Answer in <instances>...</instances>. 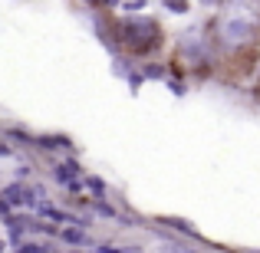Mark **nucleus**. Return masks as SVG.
<instances>
[{
  "mask_svg": "<svg viewBox=\"0 0 260 253\" xmlns=\"http://www.w3.org/2000/svg\"><path fill=\"white\" fill-rule=\"evenodd\" d=\"M4 135L10 141H20V145H33V138H37L33 132H23V128H4Z\"/></svg>",
  "mask_w": 260,
  "mask_h": 253,
  "instance_id": "nucleus-9",
  "label": "nucleus"
},
{
  "mask_svg": "<svg viewBox=\"0 0 260 253\" xmlns=\"http://www.w3.org/2000/svg\"><path fill=\"white\" fill-rule=\"evenodd\" d=\"M158 224H161V227H172V230H181L184 237H191V240H198V230L191 227L188 221H181V217H161Z\"/></svg>",
  "mask_w": 260,
  "mask_h": 253,
  "instance_id": "nucleus-7",
  "label": "nucleus"
},
{
  "mask_svg": "<svg viewBox=\"0 0 260 253\" xmlns=\"http://www.w3.org/2000/svg\"><path fill=\"white\" fill-rule=\"evenodd\" d=\"M165 33L155 17H125L115 20V53H125L132 59H148L161 50Z\"/></svg>",
  "mask_w": 260,
  "mask_h": 253,
  "instance_id": "nucleus-1",
  "label": "nucleus"
},
{
  "mask_svg": "<svg viewBox=\"0 0 260 253\" xmlns=\"http://www.w3.org/2000/svg\"><path fill=\"white\" fill-rule=\"evenodd\" d=\"M142 79H145V76H142V73H139V69H132V76H128V86H132V92H139V86H142Z\"/></svg>",
  "mask_w": 260,
  "mask_h": 253,
  "instance_id": "nucleus-12",
  "label": "nucleus"
},
{
  "mask_svg": "<svg viewBox=\"0 0 260 253\" xmlns=\"http://www.w3.org/2000/svg\"><path fill=\"white\" fill-rule=\"evenodd\" d=\"M17 253H50V247L46 243H20Z\"/></svg>",
  "mask_w": 260,
  "mask_h": 253,
  "instance_id": "nucleus-11",
  "label": "nucleus"
},
{
  "mask_svg": "<svg viewBox=\"0 0 260 253\" xmlns=\"http://www.w3.org/2000/svg\"><path fill=\"white\" fill-rule=\"evenodd\" d=\"M165 7H168V10H172V13H188V10H191L188 4H165Z\"/></svg>",
  "mask_w": 260,
  "mask_h": 253,
  "instance_id": "nucleus-13",
  "label": "nucleus"
},
{
  "mask_svg": "<svg viewBox=\"0 0 260 253\" xmlns=\"http://www.w3.org/2000/svg\"><path fill=\"white\" fill-rule=\"evenodd\" d=\"M56 240L63 243V247H86L89 234H86V227H79V224H66L63 230H56Z\"/></svg>",
  "mask_w": 260,
  "mask_h": 253,
  "instance_id": "nucleus-5",
  "label": "nucleus"
},
{
  "mask_svg": "<svg viewBox=\"0 0 260 253\" xmlns=\"http://www.w3.org/2000/svg\"><path fill=\"white\" fill-rule=\"evenodd\" d=\"M33 145L43 148V155H56V152H63L66 158H73V152H76V145H73L70 135H37V138H33Z\"/></svg>",
  "mask_w": 260,
  "mask_h": 253,
  "instance_id": "nucleus-4",
  "label": "nucleus"
},
{
  "mask_svg": "<svg viewBox=\"0 0 260 253\" xmlns=\"http://www.w3.org/2000/svg\"><path fill=\"white\" fill-rule=\"evenodd\" d=\"M139 73H142L145 79H168V66H165V63H145Z\"/></svg>",
  "mask_w": 260,
  "mask_h": 253,
  "instance_id": "nucleus-8",
  "label": "nucleus"
},
{
  "mask_svg": "<svg viewBox=\"0 0 260 253\" xmlns=\"http://www.w3.org/2000/svg\"><path fill=\"white\" fill-rule=\"evenodd\" d=\"M53 181H56L59 188H73L76 181H83V165H79L76 158L53 161Z\"/></svg>",
  "mask_w": 260,
  "mask_h": 253,
  "instance_id": "nucleus-3",
  "label": "nucleus"
},
{
  "mask_svg": "<svg viewBox=\"0 0 260 253\" xmlns=\"http://www.w3.org/2000/svg\"><path fill=\"white\" fill-rule=\"evenodd\" d=\"M260 7L254 4H231L224 7V17L214 20V33H217V43L224 46V50H244V46L254 43L257 37V17L254 13Z\"/></svg>",
  "mask_w": 260,
  "mask_h": 253,
  "instance_id": "nucleus-2",
  "label": "nucleus"
},
{
  "mask_svg": "<svg viewBox=\"0 0 260 253\" xmlns=\"http://www.w3.org/2000/svg\"><path fill=\"white\" fill-rule=\"evenodd\" d=\"M83 191H89V194H92L95 201H106L109 184L102 181V177H95V174H83Z\"/></svg>",
  "mask_w": 260,
  "mask_h": 253,
  "instance_id": "nucleus-6",
  "label": "nucleus"
},
{
  "mask_svg": "<svg viewBox=\"0 0 260 253\" xmlns=\"http://www.w3.org/2000/svg\"><path fill=\"white\" fill-rule=\"evenodd\" d=\"M0 253H7V243H4V237H0Z\"/></svg>",
  "mask_w": 260,
  "mask_h": 253,
  "instance_id": "nucleus-15",
  "label": "nucleus"
},
{
  "mask_svg": "<svg viewBox=\"0 0 260 253\" xmlns=\"http://www.w3.org/2000/svg\"><path fill=\"white\" fill-rule=\"evenodd\" d=\"M92 210H95V217H119V210L109 201H92Z\"/></svg>",
  "mask_w": 260,
  "mask_h": 253,
  "instance_id": "nucleus-10",
  "label": "nucleus"
},
{
  "mask_svg": "<svg viewBox=\"0 0 260 253\" xmlns=\"http://www.w3.org/2000/svg\"><path fill=\"white\" fill-rule=\"evenodd\" d=\"M119 10H128V13H139V10H145V4H122Z\"/></svg>",
  "mask_w": 260,
  "mask_h": 253,
  "instance_id": "nucleus-14",
  "label": "nucleus"
}]
</instances>
